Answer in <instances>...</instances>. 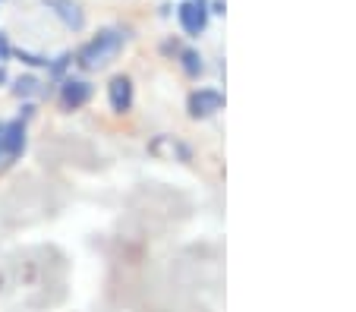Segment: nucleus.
<instances>
[{
	"mask_svg": "<svg viewBox=\"0 0 356 312\" xmlns=\"http://www.w3.org/2000/svg\"><path fill=\"white\" fill-rule=\"evenodd\" d=\"M180 63H183V69H186V76H202L205 73V63H202V54L199 51H193V48H186V51H180Z\"/></svg>",
	"mask_w": 356,
	"mask_h": 312,
	"instance_id": "obj_8",
	"label": "nucleus"
},
{
	"mask_svg": "<svg viewBox=\"0 0 356 312\" xmlns=\"http://www.w3.org/2000/svg\"><path fill=\"white\" fill-rule=\"evenodd\" d=\"M44 7L54 10L57 19H60L67 28H73V32H82V28H86V13H82V7L76 0H44Z\"/></svg>",
	"mask_w": 356,
	"mask_h": 312,
	"instance_id": "obj_3",
	"label": "nucleus"
},
{
	"mask_svg": "<svg viewBox=\"0 0 356 312\" xmlns=\"http://www.w3.org/2000/svg\"><path fill=\"white\" fill-rule=\"evenodd\" d=\"M70 63H73V54H60L54 63H47V73L54 76V79H60V76L67 73V67H70Z\"/></svg>",
	"mask_w": 356,
	"mask_h": 312,
	"instance_id": "obj_10",
	"label": "nucleus"
},
{
	"mask_svg": "<svg viewBox=\"0 0 356 312\" xmlns=\"http://www.w3.org/2000/svg\"><path fill=\"white\" fill-rule=\"evenodd\" d=\"M88 98H92V82H86V79H63V85H60V104L67 110L82 108Z\"/></svg>",
	"mask_w": 356,
	"mask_h": 312,
	"instance_id": "obj_5",
	"label": "nucleus"
},
{
	"mask_svg": "<svg viewBox=\"0 0 356 312\" xmlns=\"http://www.w3.org/2000/svg\"><path fill=\"white\" fill-rule=\"evenodd\" d=\"M224 0H211V7H209V13H218V16H224Z\"/></svg>",
	"mask_w": 356,
	"mask_h": 312,
	"instance_id": "obj_13",
	"label": "nucleus"
},
{
	"mask_svg": "<svg viewBox=\"0 0 356 312\" xmlns=\"http://www.w3.org/2000/svg\"><path fill=\"white\" fill-rule=\"evenodd\" d=\"M13 57V44H10V38H7V32H0V67Z\"/></svg>",
	"mask_w": 356,
	"mask_h": 312,
	"instance_id": "obj_12",
	"label": "nucleus"
},
{
	"mask_svg": "<svg viewBox=\"0 0 356 312\" xmlns=\"http://www.w3.org/2000/svg\"><path fill=\"white\" fill-rule=\"evenodd\" d=\"M108 98H111V110L127 114V110L133 108V82H129L127 76H117L108 88Z\"/></svg>",
	"mask_w": 356,
	"mask_h": 312,
	"instance_id": "obj_6",
	"label": "nucleus"
},
{
	"mask_svg": "<svg viewBox=\"0 0 356 312\" xmlns=\"http://www.w3.org/2000/svg\"><path fill=\"white\" fill-rule=\"evenodd\" d=\"M177 16H180V26L186 35H202L209 26V3L205 0H183L177 7Z\"/></svg>",
	"mask_w": 356,
	"mask_h": 312,
	"instance_id": "obj_2",
	"label": "nucleus"
},
{
	"mask_svg": "<svg viewBox=\"0 0 356 312\" xmlns=\"http://www.w3.org/2000/svg\"><path fill=\"white\" fill-rule=\"evenodd\" d=\"M3 126H7V123L0 120V161H3Z\"/></svg>",
	"mask_w": 356,
	"mask_h": 312,
	"instance_id": "obj_14",
	"label": "nucleus"
},
{
	"mask_svg": "<svg viewBox=\"0 0 356 312\" xmlns=\"http://www.w3.org/2000/svg\"><path fill=\"white\" fill-rule=\"evenodd\" d=\"M22 149H26V123L22 120H13L3 126V158H19Z\"/></svg>",
	"mask_w": 356,
	"mask_h": 312,
	"instance_id": "obj_7",
	"label": "nucleus"
},
{
	"mask_svg": "<svg viewBox=\"0 0 356 312\" xmlns=\"http://www.w3.org/2000/svg\"><path fill=\"white\" fill-rule=\"evenodd\" d=\"M38 92V79L35 76H19V79H13V95L16 98H29Z\"/></svg>",
	"mask_w": 356,
	"mask_h": 312,
	"instance_id": "obj_9",
	"label": "nucleus"
},
{
	"mask_svg": "<svg viewBox=\"0 0 356 312\" xmlns=\"http://www.w3.org/2000/svg\"><path fill=\"white\" fill-rule=\"evenodd\" d=\"M123 38H127V35H123L120 28H104V32H98L86 48L76 54V63H79L82 69H101L104 63H111L120 54Z\"/></svg>",
	"mask_w": 356,
	"mask_h": 312,
	"instance_id": "obj_1",
	"label": "nucleus"
},
{
	"mask_svg": "<svg viewBox=\"0 0 356 312\" xmlns=\"http://www.w3.org/2000/svg\"><path fill=\"white\" fill-rule=\"evenodd\" d=\"M221 108H224V95L218 88H199V92L189 95V114L193 117H209Z\"/></svg>",
	"mask_w": 356,
	"mask_h": 312,
	"instance_id": "obj_4",
	"label": "nucleus"
},
{
	"mask_svg": "<svg viewBox=\"0 0 356 312\" xmlns=\"http://www.w3.org/2000/svg\"><path fill=\"white\" fill-rule=\"evenodd\" d=\"M3 82H10V73H7V67H0V85H3Z\"/></svg>",
	"mask_w": 356,
	"mask_h": 312,
	"instance_id": "obj_15",
	"label": "nucleus"
},
{
	"mask_svg": "<svg viewBox=\"0 0 356 312\" xmlns=\"http://www.w3.org/2000/svg\"><path fill=\"white\" fill-rule=\"evenodd\" d=\"M16 57H19V60L26 63V67H47V63H51V60H47V57L32 54V51H19V54H16Z\"/></svg>",
	"mask_w": 356,
	"mask_h": 312,
	"instance_id": "obj_11",
	"label": "nucleus"
}]
</instances>
